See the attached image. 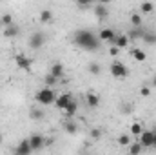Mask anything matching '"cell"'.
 Segmentation results:
<instances>
[{"mask_svg": "<svg viewBox=\"0 0 156 155\" xmlns=\"http://www.w3.org/2000/svg\"><path fill=\"white\" fill-rule=\"evenodd\" d=\"M75 44L78 47H82V49L96 51L100 47V39L89 29H76L75 31Z\"/></svg>", "mask_w": 156, "mask_h": 155, "instance_id": "cell-1", "label": "cell"}, {"mask_svg": "<svg viewBox=\"0 0 156 155\" xmlns=\"http://www.w3.org/2000/svg\"><path fill=\"white\" fill-rule=\"evenodd\" d=\"M35 100L42 104V106H49V104H55V100H56V95H55V91H53V88H42L37 91V95H35Z\"/></svg>", "mask_w": 156, "mask_h": 155, "instance_id": "cell-2", "label": "cell"}, {"mask_svg": "<svg viewBox=\"0 0 156 155\" xmlns=\"http://www.w3.org/2000/svg\"><path fill=\"white\" fill-rule=\"evenodd\" d=\"M109 73L113 75L115 78H123L127 77V66L123 64V62H120V60H115L113 64H111V68H109Z\"/></svg>", "mask_w": 156, "mask_h": 155, "instance_id": "cell-3", "label": "cell"}, {"mask_svg": "<svg viewBox=\"0 0 156 155\" xmlns=\"http://www.w3.org/2000/svg\"><path fill=\"white\" fill-rule=\"evenodd\" d=\"M153 141H154V131L151 130H144L142 135L138 137V142L142 144V148H153Z\"/></svg>", "mask_w": 156, "mask_h": 155, "instance_id": "cell-4", "label": "cell"}, {"mask_svg": "<svg viewBox=\"0 0 156 155\" xmlns=\"http://www.w3.org/2000/svg\"><path fill=\"white\" fill-rule=\"evenodd\" d=\"M44 44H45V35L42 31H35L29 37V47H33V49H40Z\"/></svg>", "mask_w": 156, "mask_h": 155, "instance_id": "cell-5", "label": "cell"}, {"mask_svg": "<svg viewBox=\"0 0 156 155\" xmlns=\"http://www.w3.org/2000/svg\"><path fill=\"white\" fill-rule=\"evenodd\" d=\"M27 141H29V146H31V150H33V152H38V150H42V148L45 146V139H44L42 135H38V133L31 135Z\"/></svg>", "mask_w": 156, "mask_h": 155, "instance_id": "cell-6", "label": "cell"}, {"mask_svg": "<svg viewBox=\"0 0 156 155\" xmlns=\"http://www.w3.org/2000/svg\"><path fill=\"white\" fill-rule=\"evenodd\" d=\"M98 39H100V42H109V44H113L115 39H116V33H115V29H111V28H104V29H100Z\"/></svg>", "mask_w": 156, "mask_h": 155, "instance_id": "cell-7", "label": "cell"}, {"mask_svg": "<svg viewBox=\"0 0 156 155\" xmlns=\"http://www.w3.org/2000/svg\"><path fill=\"white\" fill-rule=\"evenodd\" d=\"M15 62H16V66H18L20 70H24V71H29V70H31V64H33V60H31L29 57H26V55H16V57H15Z\"/></svg>", "mask_w": 156, "mask_h": 155, "instance_id": "cell-8", "label": "cell"}, {"mask_svg": "<svg viewBox=\"0 0 156 155\" xmlns=\"http://www.w3.org/2000/svg\"><path fill=\"white\" fill-rule=\"evenodd\" d=\"M73 100V97L71 95H67V93H62V95H58L56 97V100H55V106L60 110V112H64L67 106H69V102Z\"/></svg>", "mask_w": 156, "mask_h": 155, "instance_id": "cell-9", "label": "cell"}, {"mask_svg": "<svg viewBox=\"0 0 156 155\" xmlns=\"http://www.w3.org/2000/svg\"><path fill=\"white\" fill-rule=\"evenodd\" d=\"M31 153H33V150H31L27 139L20 141V142L16 144V148H15V155H31Z\"/></svg>", "mask_w": 156, "mask_h": 155, "instance_id": "cell-10", "label": "cell"}, {"mask_svg": "<svg viewBox=\"0 0 156 155\" xmlns=\"http://www.w3.org/2000/svg\"><path fill=\"white\" fill-rule=\"evenodd\" d=\"M93 9H94V15H96L100 20L107 18V15H109V7H107L105 4H94V6H93Z\"/></svg>", "mask_w": 156, "mask_h": 155, "instance_id": "cell-11", "label": "cell"}, {"mask_svg": "<svg viewBox=\"0 0 156 155\" xmlns=\"http://www.w3.org/2000/svg\"><path fill=\"white\" fill-rule=\"evenodd\" d=\"M76 112H78V102L73 99V100L69 102V106H67L62 113H64V117H66V119H73V117L76 115Z\"/></svg>", "mask_w": 156, "mask_h": 155, "instance_id": "cell-12", "label": "cell"}, {"mask_svg": "<svg viewBox=\"0 0 156 155\" xmlns=\"http://www.w3.org/2000/svg\"><path fill=\"white\" fill-rule=\"evenodd\" d=\"M49 75H53L55 78H58V80H60V78L64 77V66H62L60 62H55V64L49 68Z\"/></svg>", "mask_w": 156, "mask_h": 155, "instance_id": "cell-13", "label": "cell"}, {"mask_svg": "<svg viewBox=\"0 0 156 155\" xmlns=\"http://www.w3.org/2000/svg\"><path fill=\"white\" fill-rule=\"evenodd\" d=\"M129 42H131V40H129L127 35H116V39H115V42H113V46L118 47V49H122V47H127Z\"/></svg>", "mask_w": 156, "mask_h": 155, "instance_id": "cell-14", "label": "cell"}, {"mask_svg": "<svg viewBox=\"0 0 156 155\" xmlns=\"http://www.w3.org/2000/svg\"><path fill=\"white\" fill-rule=\"evenodd\" d=\"M85 102H87V106H91V108H96V106L100 104V97H98L96 93L89 91V93L85 95Z\"/></svg>", "mask_w": 156, "mask_h": 155, "instance_id": "cell-15", "label": "cell"}, {"mask_svg": "<svg viewBox=\"0 0 156 155\" xmlns=\"http://www.w3.org/2000/svg\"><path fill=\"white\" fill-rule=\"evenodd\" d=\"M144 35H145V31L142 28H133L127 37H129V40H140V39L144 40Z\"/></svg>", "mask_w": 156, "mask_h": 155, "instance_id": "cell-16", "label": "cell"}, {"mask_svg": "<svg viewBox=\"0 0 156 155\" xmlns=\"http://www.w3.org/2000/svg\"><path fill=\"white\" fill-rule=\"evenodd\" d=\"M78 130V124L75 120H71V119H66L64 120V131H67V133H75Z\"/></svg>", "mask_w": 156, "mask_h": 155, "instance_id": "cell-17", "label": "cell"}, {"mask_svg": "<svg viewBox=\"0 0 156 155\" xmlns=\"http://www.w3.org/2000/svg\"><path fill=\"white\" fill-rule=\"evenodd\" d=\"M18 35V28L13 24V26H9V28H4V37L5 39H13V37H16Z\"/></svg>", "mask_w": 156, "mask_h": 155, "instance_id": "cell-18", "label": "cell"}, {"mask_svg": "<svg viewBox=\"0 0 156 155\" xmlns=\"http://www.w3.org/2000/svg\"><path fill=\"white\" fill-rule=\"evenodd\" d=\"M51 18H53L51 9H42V11H40V22L47 24V22H51Z\"/></svg>", "mask_w": 156, "mask_h": 155, "instance_id": "cell-19", "label": "cell"}, {"mask_svg": "<svg viewBox=\"0 0 156 155\" xmlns=\"http://www.w3.org/2000/svg\"><path fill=\"white\" fill-rule=\"evenodd\" d=\"M133 57H134L138 62H144V60L147 59L145 51H144V49H140V47H134V49H133Z\"/></svg>", "mask_w": 156, "mask_h": 155, "instance_id": "cell-20", "label": "cell"}, {"mask_svg": "<svg viewBox=\"0 0 156 155\" xmlns=\"http://www.w3.org/2000/svg\"><path fill=\"white\" fill-rule=\"evenodd\" d=\"M142 150H144V148H142V144H140L138 141H136V142H131V146H129V153L131 155H140Z\"/></svg>", "mask_w": 156, "mask_h": 155, "instance_id": "cell-21", "label": "cell"}, {"mask_svg": "<svg viewBox=\"0 0 156 155\" xmlns=\"http://www.w3.org/2000/svg\"><path fill=\"white\" fill-rule=\"evenodd\" d=\"M142 131H144V126H142L140 122H133V124H131V133H133L134 137H140Z\"/></svg>", "mask_w": 156, "mask_h": 155, "instance_id": "cell-22", "label": "cell"}, {"mask_svg": "<svg viewBox=\"0 0 156 155\" xmlns=\"http://www.w3.org/2000/svg\"><path fill=\"white\" fill-rule=\"evenodd\" d=\"M140 11H142V13H153V11H154V4L144 2V4H140Z\"/></svg>", "mask_w": 156, "mask_h": 155, "instance_id": "cell-23", "label": "cell"}, {"mask_svg": "<svg viewBox=\"0 0 156 155\" xmlns=\"http://www.w3.org/2000/svg\"><path fill=\"white\" fill-rule=\"evenodd\" d=\"M0 22H2V26H4V28H9V26H13V17H11L9 13H5V15H2Z\"/></svg>", "mask_w": 156, "mask_h": 155, "instance_id": "cell-24", "label": "cell"}, {"mask_svg": "<svg viewBox=\"0 0 156 155\" xmlns=\"http://www.w3.org/2000/svg\"><path fill=\"white\" fill-rule=\"evenodd\" d=\"M131 24H133L134 28H142V15L133 13V15H131Z\"/></svg>", "mask_w": 156, "mask_h": 155, "instance_id": "cell-25", "label": "cell"}, {"mask_svg": "<svg viewBox=\"0 0 156 155\" xmlns=\"http://www.w3.org/2000/svg\"><path fill=\"white\" fill-rule=\"evenodd\" d=\"M118 144H120V146H127V148H129V146H131V137H129L127 133L120 135V137H118Z\"/></svg>", "mask_w": 156, "mask_h": 155, "instance_id": "cell-26", "label": "cell"}, {"mask_svg": "<svg viewBox=\"0 0 156 155\" xmlns=\"http://www.w3.org/2000/svg\"><path fill=\"white\" fill-rule=\"evenodd\" d=\"M144 40H145L147 44H156V33H154V31H145Z\"/></svg>", "mask_w": 156, "mask_h": 155, "instance_id": "cell-27", "label": "cell"}, {"mask_svg": "<svg viewBox=\"0 0 156 155\" xmlns=\"http://www.w3.org/2000/svg\"><path fill=\"white\" fill-rule=\"evenodd\" d=\"M89 71H91L93 75H100V73H102V68H100V64L91 62V64H89Z\"/></svg>", "mask_w": 156, "mask_h": 155, "instance_id": "cell-28", "label": "cell"}, {"mask_svg": "<svg viewBox=\"0 0 156 155\" xmlns=\"http://www.w3.org/2000/svg\"><path fill=\"white\" fill-rule=\"evenodd\" d=\"M56 82H58V78H55L53 75H49V73L45 75V86H47V88H53Z\"/></svg>", "mask_w": 156, "mask_h": 155, "instance_id": "cell-29", "label": "cell"}, {"mask_svg": "<svg viewBox=\"0 0 156 155\" xmlns=\"http://www.w3.org/2000/svg\"><path fill=\"white\" fill-rule=\"evenodd\" d=\"M31 119H35V120H40V119H44V112L42 110H31Z\"/></svg>", "mask_w": 156, "mask_h": 155, "instance_id": "cell-30", "label": "cell"}, {"mask_svg": "<svg viewBox=\"0 0 156 155\" xmlns=\"http://www.w3.org/2000/svg\"><path fill=\"white\" fill-rule=\"evenodd\" d=\"M140 95L142 97H151V86H142L140 88Z\"/></svg>", "mask_w": 156, "mask_h": 155, "instance_id": "cell-31", "label": "cell"}, {"mask_svg": "<svg viewBox=\"0 0 156 155\" xmlns=\"http://www.w3.org/2000/svg\"><path fill=\"white\" fill-rule=\"evenodd\" d=\"M91 137H93V139H100V137H102V131H100L98 128H94V130L91 131Z\"/></svg>", "mask_w": 156, "mask_h": 155, "instance_id": "cell-32", "label": "cell"}, {"mask_svg": "<svg viewBox=\"0 0 156 155\" xmlns=\"http://www.w3.org/2000/svg\"><path fill=\"white\" fill-rule=\"evenodd\" d=\"M109 53H111L113 57H116L118 53H120V49H118V47H115V46H111V49H109Z\"/></svg>", "mask_w": 156, "mask_h": 155, "instance_id": "cell-33", "label": "cell"}, {"mask_svg": "<svg viewBox=\"0 0 156 155\" xmlns=\"http://www.w3.org/2000/svg\"><path fill=\"white\" fill-rule=\"evenodd\" d=\"M153 88H156V77H153V84H151Z\"/></svg>", "mask_w": 156, "mask_h": 155, "instance_id": "cell-34", "label": "cell"}, {"mask_svg": "<svg viewBox=\"0 0 156 155\" xmlns=\"http://www.w3.org/2000/svg\"><path fill=\"white\" fill-rule=\"evenodd\" d=\"M153 148H156V131H154V141H153Z\"/></svg>", "mask_w": 156, "mask_h": 155, "instance_id": "cell-35", "label": "cell"}, {"mask_svg": "<svg viewBox=\"0 0 156 155\" xmlns=\"http://www.w3.org/2000/svg\"><path fill=\"white\" fill-rule=\"evenodd\" d=\"M0 142H2V133H0Z\"/></svg>", "mask_w": 156, "mask_h": 155, "instance_id": "cell-36", "label": "cell"}, {"mask_svg": "<svg viewBox=\"0 0 156 155\" xmlns=\"http://www.w3.org/2000/svg\"><path fill=\"white\" fill-rule=\"evenodd\" d=\"M154 131H156V130H154Z\"/></svg>", "mask_w": 156, "mask_h": 155, "instance_id": "cell-37", "label": "cell"}]
</instances>
